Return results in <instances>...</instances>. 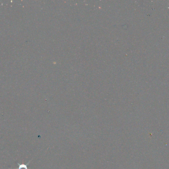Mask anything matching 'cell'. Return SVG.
Returning a JSON list of instances; mask_svg holds the SVG:
<instances>
[{"mask_svg":"<svg viewBox=\"0 0 169 169\" xmlns=\"http://www.w3.org/2000/svg\"><path fill=\"white\" fill-rule=\"evenodd\" d=\"M30 161L27 164H20L18 163V167L16 169H28V167H27V165L29 164V163H30Z\"/></svg>","mask_w":169,"mask_h":169,"instance_id":"1","label":"cell"}]
</instances>
